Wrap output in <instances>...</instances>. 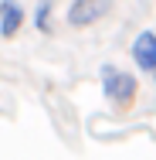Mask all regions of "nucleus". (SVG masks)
I'll use <instances>...</instances> for the list:
<instances>
[{
	"mask_svg": "<svg viewBox=\"0 0 156 160\" xmlns=\"http://www.w3.org/2000/svg\"><path fill=\"white\" fill-rule=\"evenodd\" d=\"M24 7H21V0H0V38L3 41H10V38H17L21 28H24Z\"/></svg>",
	"mask_w": 156,
	"mask_h": 160,
	"instance_id": "20e7f679",
	"label": "nucleus"
},
{
	"mask_svg": "<svg viewBox=\"0 0 156 160\" xmlns=\"http://www.w3.org/2000/svg\"><path fill=\"white\" fill-rule=\"evenodd\" d=\"M129 55H132V62L143 75H153L156 72V31H139L132 38Z\"/></svg>",
	"mask_w": 156,
	"mask_h": 160,
	"instance_id": "7ed1b4c3",
	"label": "nucleus"
},
{
	"mask_svg": "<svg viewBox=\"0 0 156 160\" xmlns=\"http://www.w3.org/2000/svg\"><path fill=\"white\" fill-rule=\"evenodd\" d=\"M112 10V0H71L68 7V24L71 28H92L98 17Z\"/></svg>",
	"mask_w": 156,
	"mask_h": 160,
	"instance_id": "f03ea898",
	"label": "nucleus"
},
{
	"mask_svg": "<svg viewBox=\"0 0 156 160\" xmlns=\"http://www.w3.org/2000/svg\"><path fill=\"white\" fill-rule=\"evenodd\" d=\"M153 85H156V72H153Z\"/></svg>",
	"mask_w": 156,
	"mask_h": 160,
	"instance_id": "423d86ee",
	"label": "nucleus"
},
{
	"mask_svg": "<svg viewBox=\"0 0 156 160\" xmlns=\"http://www.w3.org/2000/svg\"><path fill=\"white\" fill-rule=\"evenodd\" d=\"M51 10H54V0H37V7H34V28L41 34H51Z\"/></svg>",
	"mask_w": 156,
	"mask_h": 160,
	"instance_id": "39448f33",
	"label": "nucleus"
},
{
	"mask_svg": "<svg viewBox=\"0 0 156 160\" xmlns=\"http://www.w3.org/2000/svg\"><path fill=\"white\" fill-rule=\"evenodd\" d=\"M98 82H102V96L109 99L112 106L129 109V106L136 102V92H139L136 75H129V72L116 68V65H102V68H98Z\"/></svg>",
	"mask_w": 156,
	"mask_h": 160,
	"instance_id": "f257e3e1",
	"label": "nucleus"
}]
</instances>
